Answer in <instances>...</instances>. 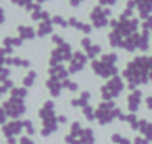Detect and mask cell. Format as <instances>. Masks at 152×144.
I'll use <instances>...</instances> for the list:
<instances>
[{"mask_svg":"<svg viewBox=\"0 0 152 144\" xmlns=\"http://www.w3.org/2000/svg\"><path fill=\"white\" fill-rule=\"evenodd\" d=\"M1 107L5 111V113H7L8 119H21V116L27 111L26 100L19 99V97H12V96H10L7 100H4Z\"/></svg>","mask_w":152,"mask_h":144,"instance_id":"obj_5","label":"cell"},{"mask_svg":"<svg viewBox=\"0 0 152 144\" xmlns=\"http://www.w3.org/2000/svg\"><path fill=\"white\" fill-rule=\"evenodd\" d=\"M23 123H24V132H26L28 136H34L35 135V127H34V123H32L29 119H24L23 120Z\"/></svg>","mask_w":152,"mask_h":144,"instance_id":"obj_37","label":"cell"},{"mask_svg":"<svg viewBox=\"0 0 152 144\" xmlns=\"http://www.w3.org/2000/svg\"><path fill=\"white\" fill-rule=\"evenodd\" d=\"M72 47L69 43L64 42L63 44L56 45L50 55V60L48 64L50 66H56V64H64V63H69V60L72 59Z\"/></svg>","mask_w":152,"mask_h":144,"instance_id":"obj_6","label":"cell"},{"mask_svg":"<svg viewBox=\"0 0 152 144\" xmlns=\"http://www.w3.org/2000/svg\"><path fill=\"white\" fill-rule=\"evenodd\" d=\"M145 105H147L148 110L152 111V96H148L147 99H145Z\"/></svg>","mask_w":152,"mask_h":144,"instance_id":"obj_53","label":"cell"},{"mask_svg":"<svg viewBox=\"0 0 152 144\" xmlns=\"http://www.w3.org/2000/svg\"><path fill=\"white\" fill-rule=\"evenodd\" d=\"M81 113L84 115V118L87 119L88 121H95V108L91 107V105H86L84 108H81Z\"/></svg>","mask_w":152,"mask_h":144,"instance_id":"obj_32","label":"cell"},{"mask_svg":"<svg viewBox=\"0 0 152 144\" xmlns=\"http://www.w3.org/2000/svg\"><path fill=\"white\" fill-rule=\"evenodd\" d=\"M68 27H72V28L77 29V31L83 32L84 35H89L92 32V24H88V23H84V21H80L77 20L76 18H69L68 19Z\"/></svg>","mask_w":152,"mask_h":144,"instance_id":"obj_19","label":"cell"},{"mask_svg":"<svg viewBox=\"0 0 152 144\" xmlns=\"http://www.w3.org/2000/svg\"><path fill=\"white\" fill-rule=\"evenodd\" d=\"M123 37L119 36L116 32L111 31L108 34V42H110V45L113 48H121V44H123Z\"/></svg>","mask_w":152,"mask_h":144,"instance_id":"obj_27","label":"cell"},{"mask_svg":"<svg viewBox=\"0 0 152 144\" xmlns=\"http://www.w3.org/2000/svg\"><path fill=\"white\" fill-rule=\"evenodd\" d=\"M89 19H91V23L94 28H105L107 26H110V20L105 16L104 13V8L102 5H96V7L92 10L91 15H89Z\"/></svg>","mask_w":152,"mask_h":144,"instance_id":"obj_10","label":"cell"},{"mask_svg":"<svg viewBox=\"0 0 152 144\" xmlns=\"http://www.w3.org/2000/svg\"><path fill=\"white\" fill-rule=\"evenodd\" d=\"M139 12V19H148L152 13V0H135Z\"/></svg>","mask_w":152,"mask_h":144,"instance_id":"obj_16","label":"cell"},{"mask_svg":"<svg viewBox=\"0 0 152 144\" xmlns=\"http://www.w3.org/2000/svg\"><path fill=\"white\" fill-rule=\"evenodd\" d=\"M42 126H40V135L43 137H50L52 134H55L59 129V121H58V115L50 116V118L43 119Z\"/></svg>","mask_w":152,"mask_h":144,"instance_id":"obj_11","label":"cell"},{"mask_svg":"<svg viewBox=\"0 0 152 144\" xmlns=\"http://www.w3.org/2000/svg\"><path fill=\"white\" fill-rule=\"evenodd\" d=\"M150 81L152 83V67H151V71H150Z\"/></svg>","mask_w":152,"mask_h":144,"instance_id":"obj_59","label":"cell"},{"mask_svg":"<svg viewBox=\"0 0 152 144\" xmlns=\"http://www.w3.org/2000/svg\"><path fill=\"white\" fill-rule=\"evenodd\" d=\"M5 94H8V92L5 91L4 87H3V86H1V83H0V99H1V96H3V95H5Z\"/></svg>","mask_w":152,"mask_h":144,"instance_id":"obj_56","label":"cell"},{"mask_svg":"<svg viewBox=\"0 0 152 144\" xmlns=\"http://www.w3.org/2000/svg\"><path fill=\"white\" fill-rule=\"evenodd\" d=\"M64 142H66V144H81L80 140H79V137H75L69 134L64 136Z\"/></svg>","mask_w":152,"mask_h":144,"instance_id":"obj_42","label":"cell"},{"mask_svg":"<svg viewBox=\"0 0 152 144\" xmlns=\"http://www.w3.org/2000/svg\"><path fill=\"white\" fill-rule=\"evenodd\" d=\"M81 144H95V134L92 128H83L80 136H79Z\"/></svg>","mask_w":152,"mask_h":144,"instance_id":"obj_25","label":"cell"},{"mask_svg":"<svg viewBox=\"0 0 152 144\" xmlns=\"http://www.w3.org/2000/svg\"><path fill=\"white\" fill-rule=\"evenodd\" d=\"M139 132L143 135V137H145L150 143L152 142V123H150L147 119L139 120Z\"/></svg>","mask_w":152,"mask_h":144,"instance_id":"obj_22","label":"cell"},{"mask_svg":"<svg viewBox=\"0 0 152 144\" xmlns=\"http://www.w3.org/2000/svg\"><path fill=\"white\" fill-rule=\"evenodd\" d=\"M126 121L129 124V127L132 128V131H139V119H137L136 113H127L126 116Z\"/></svg>","mask_w":152,"mask_h":144,"instance_id":"obj_30","label":"cell"},{"mask_svg":"<svg viewBox=\"0 0 152 144\" xmlns=\"http://www.w3.org/2000/svg\"><path fill=\"white\" fill-rule=\"evenodd\" d=\"M24 131V123L21 119H11L1 126V134L5 139L8 137H19Z\"/></svg>","mask_w":152,"mask_h":144,"instance_id":"obj_8","label":"cell"},{"mask_svg":"<svg viewBox=\"0 0 152 144\" xmlns=\"http://www.w3.org/2000/svg\"><path fill=\"white\" fill-rule=\"evenodd\" d=\"M51 20H52L53 26H59V27H61V28H67V27H68V20H66V19L60 15H53L52 18H51Z\"/></svg>","mask_w":152,"mask_h":144,"instance_id":"obj_35","label":"cell"},{"mask_svg":"<svg viewBox=\"0 0 152 144\" xmlns=\"http://www.w3.org/2000/svg\"><path fill=\"white\" fill-rule=\"evenodd\" d=\"M81 131H83V126H81V123L77 120H75L74 123L71 124V127H69V135H72V136H75V137L80 136Z\"/></svg>","mask_w":152,"mask_h":144,"instance_id":"obj_33","label":"cell"},{"mask_svg":"<svg viewBox=\"0 0 152 144\" xmlns=\"http://www.w3.org/2000/svg\"><path fill=\"white\" fill-rule=\"evenodd\" d=\"M67 116L66 115H58V121H59V124H66L67 123Z\"/></svg>","mask_w":152,"mask_h":144,"instance_id":"obj_51","label":"cell"},{"mask_svg":"<svg viewBox=\"0 0 152 144\" xmlns=\"http://www.w3.org/2000/svg\"><path fill=\"white\" fill-rule=\"evenodd\" d=\"M53 34V24L52 20L48 19V20H43L39 23L36 29V36L37 37H45L48 35H52Z\"/></svg>","mask_w":152,"mask_h":144,"instance_id":"obj_20","label":"cell"},{"mask_svg":"<svg viewBox=\"0 0 152 144\" xmlns=\"http://www.w3.org/2000/svg\"><path fill=\"white\" fill-rule=\"evenodd\" d=\"M124 88H126L124 79L119 75L113 76V77L108 79L104 86L100 87L102 99L104 100V102H110V100L116 99L118 96H120V94L124 91Z\"/></svg>","mask_w":152,"mask_h":144,"instance_id":"obj_4","label":"cell"},{"mask_svg":"<svg viewBox=\"0 0 152 144\" xmlns=\"http://www.w3.org/2000/svg\"><path fill=\"white\" fill-rule=\"evenodd\" d=\"M116 1L118 0H99V5H102V7H104V5H113L116 4Z\"/></svg>","mask_w":152,"mask_h":144,"instance_id":"obj_49","label":"cell"},{"mask_svg":"<svg viewBox=\"0 0 152 144\" xmlns=\"http://www.w3.org/2000/svg\"><path fill=\"white\" fill-rule=\"evenodd\" d=\"M131 18H134V10H131V8H126L119 16V19H131Z\"/></svg>","mask_w":152,"mask_h":144,"instance_id":"obj_43","label":"cell"},{"mask_svg":"<svg viewBox=\"0 0 152 144\" xmlns=\"http://www.w3.org/2000/svg\"><path fill=\"white\" fill-rule=\"evenodd\" d=\"M126 8H131V10H135V8H136V1H135V0H127Z\"/></svg>","mask_w":152,"mask_h":144,"instance_id":"obj_50","label":"cell"},{"mask_svg":"<svg viewBox=\"0 0 152 144\" xmlns=\"http://www.w3.org/2000/svg\"><path fill=\"white\" fill-rule=\"evenodd\" d=\"M84 0H69V4L72 5V7H79V5L83 3Z\"/></svg>","mask_w":152,"mask_h":144,"instance_id":"obj_52","label":"cell"},{"mask_svg":"<svg viewBox=\"0 0 152 144\" xmlns=\"http://www.w3.org/2000/svg\"><path fill=\"white\" fill-rule=\"evenodd\" d=\"M1 86L4 87V89L8 92V94H10V91L13 88V87H15V83H13L12 79H8V80H5L4 83H1Z\"/></svg>","mask_w":152,"mask_h":144,"instance_id":"obj_45","label":"cell"},{"mask_svg":"<svg viewBox=\"0 0 152 144\" xmlns=\"http://www.w3.org/2000/svg\"><path fill=\"white\" fill-rule=\"evenodd\" d=\"M89 59L87 58V55L83 52V51H75L74 55H72V59L68 63V72L69 75H75V73H79L80 71H83L86 64L88 63Z\"/></svg>","mask_w":152,"mask_h":144,"instance_id":"obj_9","label":"cell"},{"mask_svg":"<svg viewBox=\"0 0 152 144\" xmlns=\"http://www.w3.org/2000/svg\"><path fill=\"white\" fill-rule=\"evenodd\" d=\"M84 53L87 55V58L91 59V60H95V59L97 58V56L102 53V47H100L99 44H92L91 47L88 48V50L84 51Z\"/></svg>","mask_w":152,"mask_h":144,"instance_id":"obj_29","label":"cell"},{"mask_svg":"<svg viewBox=\"0 0 152 144\" xmlns=\"http://www.w3.org/2000/svg\"><path fill=\"white\" fill-rule=\"evenodd\" d=\"M104 13H105V16H107V18H110V16L112 15V12H111L110 8H104Z\"/></svg>","mask_w":152,"mask_h":144,"instance_id":"obj_57","label":"cell"},{"mask_svg":"<svg viewBox=\"0 0 152 144\" xmlns=\"http://www.w3.org/2000/svg\"><path fill=\"white\" fill-rule=\"evenodd\" d=\"M51 42L53 43L55 45H60V44H63L66 40L63 39V37L60 36V35H58V34H52L51 35Z\"/></svg>","mask_w":152,"mask_h":144,"instance_id":"obj_41","label":"cell"},{"mask_svg":"<svg viewBox=\"0 0 152 144\" xmlns=\"http://www.w3.org/2000/svg\"><path fill=\"white\" fill-rule=\"evenodd\" d=\"M152 67V56L139 55L127 63L126 68L121 72L123 79L127 81V88L129 91L137 89L139 86L150 83V71Z\"/></svg>","mask_w":152,"mask_h":144,"instance_id":"obj_1","label":"cell"},{"mask_svg":"<svg viewBox=\"0 0 152 144\" xmlns=\"http://www.w3.org/2000/svg\"><path fill=\"white\" fill-rule=\"evenodd\" d=\"M53 115H56L55 103H53L52 99L45 100V102L43 103L42 107L39 108V111H37V116H39L40 120H43V119L50 118V116H53Z\"/></svg>","mask_w":152,"mask_h":144,"instance_id":"obj_17","label":"cell"},{"mask_svg":"<svg viewBox=\"0 0 152 144\" xmlns=\"http://www.w3.org/2000/svg\"><path fill=\"white\" fill-rule=\"evenodd\" d=\"M118 55L115 52H110V53H104V55L100 56V60L105 61V63H110V64H116L118 61Z\"/></svg>","mask_w":152,"mask_h":144,"instance_id":"obj_36","label":"cell"},{"mask_svg":"<svg viewBox=\"0 0 152 144\" xmlns=\"http://www.w3.org/2000/svg\"><path fill=\"white\" fill-rule=\"evenodd\" d=\"M89 99H91V92L89 91H83L80 94L79 97H75V99L71 100V105L74 108H84L86 105L89 104Z\"/></svg>","mask_w":152,"mask_h":144,"instance_id":"obj_21","label":"cell"},{"mask_svg":"<svg viewBox=\"0 0 152 144\" xmlns=\"http://www.w3.org/2000/svg\"><path fill=\"white\" fill-rule=\"evenodd\" d=\"M27 95H28V88H26V87L23 86H19V87H13L12 89L10 91V96L12 97H19V99H26Z\"/></svg>","mask_w":152,"mask_h":144,"instance_id":"obj_28","label":"cell"},{"mask_svg":"<svg viewBox=\"0 0 152 144\" xmlns=\"http://www.w3.org/2000/svg\"><path fill=\"white\" fill-rule=\"evenodd\" d=\"M142 99H143V92L140 89H135L131 91L127 97V107L128 111L132 113H136V111L139 110L140 104H142Z\"/></svg>","mask_w":152,"mask_h":144,"instance_id":"obj_12","label":"cell"},{"mask_svg":"<svg viewBox=\"0 0 152 144\" xmlns=\"http://www.w3.org/2000/svg\"><path fill=\"white\" fill-rule=\"evenodd\" d=\"M11 76V69L8 67H4V68L0 71V83H4L5 80H8Z\"/></svg>","mask_w":152,"mask_h":144,"instance_id":"obj_38","label":"cell"},{"mask_svg":"<svg viewBox=\"0 0 152 144\" xmlns=\"http://www.w3.org/2000/svg\"><path fill=\"white\" fill-rule=\"evenodd\" d=\"M48 1V0H36V3H39V4H42V3H45Z\"/></svg>","mask_w":152,"mask_h":144,"instance_id":"obj_58","label":"cell"},{"mask_svg":"<svg viewBox=\"0 0 152 144\" xmlns=\"http://www.w3.org/2000/svg\"><path fill=\"white\" fill-rule=\"evenodd\" d=\"M91 69L96 76L105 79V80L119 75V68L116 67V64L105 63V61L100 60V59H95V60L91 61Z\"/></svg>","mask_w":152,"mask_h":144,"instance_id":"obj_7","label":"cell"},{"mask_svg":"<svg viewBox=\"0 0 152 144\" xmlns=\"http://www.w3.org/2000/svg\"><path fill=\"white\" fill-rule=\"evenodd\" d=\"M48 76L51 77H56L60 81L66 80V79H69V72L68 68H67L64 64H56V66H50L48 67Z\"/></svg>","mask_w":152,"mask_h":144,"instance_id":"obj_13","label":"cell"},{"mask_svg":"<svg viewBox=\"0 0 152 144\" xmlns=\"http://www.w3.org/2000/svg\"><path fill=\"white\" fill-rule=\"evenodd\" d=\"M121 139H123V136H121L120 134H112L111 135V142L115 143V144H119Z\"/></svg>","mask_w":152,"mask_h":144,"instance_id":"obj_48","label":"cell"},{"mask_svg":"<svg viewBox=\"0 0 152 144\" xmlns=\"http://www.w3.org/2000/svg\"><path fill=\"white\" fill-rule=\"evenodd\" d=\"M36 77H37V72L34 71V69H31V71H28V73L23 77L21 86L26 87V88H31V87L35 84V81H36Z\"/></svg>","mask_w":152,"mask_h":144,"instance_id":"obj_26","label":"cell"},{"mask_svg":"<svg viewBox=\"0 0 152 144\" xmlns=\"http://www.w3.org/2000/svg\"><path fill=\"white\" fill-rule=\"evenodd\" d=\"M121 113H123L121 110L116 107V103L113 100H110V102L103 100L95 110V119L100 126H107V124L112 123L115 119H118Z\"/></svg>","mask_w":152,"mask_h":144,"instance_id":"obj_2","label":"cell"},{"mask_svg":"<svg viewBox=\"0 0 152 144\" xmlns=\"http://www.w3.org/2000/svg\"><path fill=\"white\" fill-rule=\"evenodd\" d=\"M13 50L12 48H5V47H0V71L5 67V58L10 55H12Z\"/></svg>","mask_w":152,"mask_h":144,"instance_id":"obj_31","label":"cell"},{"mask_svg":"<svg viewBox=\"0 0 152 144\" xmlns=\"http://www.w3.org/2000/svg\"><path fill=\"white\" fill-rule=\"evenodd\" d=\"M119 144H132V142H131L129 139H127V137L123 136V139L120 140V143H119Z\"/></svg>","mask_w":152,"mask_h":144,"instance_id":"obj_55","label":"cell"},{"mask_svg":"<svg viewBox=\"0 0 152 144\" xmlns=\"http://www.w3.org/2000/svg\"><path fill=\"white\" fill-rule=\"evenodd\" d=\"M150 43H151V32L148 29H142V32H140L139 50L142 52H147L150 50Z\"/></svg>","mask_w":152,"mask_h":144,"instance_id":"obj_23","label":"cell"},{"mask_svg":"<svg viewBox=\"0 0 152 144\" xmlns=\"http://www.w3.org/2000/svg\"><path fill=\"white\" fill-rule=\"evenodd\" d=\"M61 86H63V89H68L69 92H76L79 89V84L76 81H72L71 79L63 80L61 81Z\"/></svg>","mask_w":152,"mask_h":144,"instance_id":"obj_34","label":"cell"},{"mask_svg":"<svg viewBox=\"0 0 152 144\" xmlns=\"http://www.w3.org/2000/svg\"><path fill=\"white\" fill-rule=\"evenodd\" d=\"M110 27L113 32L121 36L123 39L129 37L131 35L136 34L140 27V19L131 18V19H111Z\"/></svg>","mask_w":152,"mask_h":144,"instance_id":"obj_3","label":"cell"},{"mask_svg":"<svg viewBox=\"0 0 152 144\" xmlns=\"http://www.w3.org/2000/svg\"><path fill=\"white\" fill-rule=\"evenodd\" d=\"M18 31V36L20 37L23 42H27V40H34L36 37V29L31 26H26V24H20L16 28Z\"/></svg>","mask_w":152,"mask_h":144,"instance_id":"obj_18","label":"cell"},{"mask_svg":"<svg viewBox=\"0 0 152 144\" xmlns=\"http://www.w3.org/2000/svg\"><path fill=\"white\" fill-rule=\"evenodd\" d=\"M24 44V42L20 39L19 36H5L1 42V45L5 48H16V47H21Z\"/></svg>","mask_w":152,"mask_h":144,"instance_id":"obj_24","label":"cell"},{"mask_svg":"<svg viewBox=\"0 0 152 144\" xmlns=\"http://www.w3.org/2000/svg\"><path fill=\"white\" fill-rule=\"evenodd\" d=\"M142 29H148V31L152 34V16H150V18L145 19V20H143Z\"/></svg>","mask_w":152,"mask_h":144,"instance_id":"obj_44","label":"cell"},{"mask_svg":"<svg viewBox=\"0 0 152 144\" xmlns=\"http://www.w3.org/2000/svg\"><path fill=\"white\" fill-rule=\"evenodd\" d=\"M10 120L7 116V113H5V111L3 110V107H0V127L3 126V124H5L7 121Z\"/></svg>","mask_w":152,"mask_h":144,"instance_id":"obj_46","label":"cell"},{"mask_svg":"<svg viewBox=\"0 0 152 144\" xmlns=\"http://www.w3.org/2000/svg\"><path fill=\"white\" fill-rule=\"evenodd\" d=\"M18 144H35V142L31 139V136L28 135H21L18 139Z\"/></svg>","mask_w":152,"mask_h":144,"instance_id":"obj_40","label":"cell"},{"mask_svg":"<svg viewBox=\"0 0 152 144\" xmlns=\"http://www.w3.org/2000/svg\"><path fill=\"white\" fill-rule=\"evenodd\" d=\"M92 44H94V43H92V40H91V37H89V36H84L83 39L80 40V45L83 47V50H84V51L88 50V48L91 47Z\"/></svg>","mask_w":152,"mask_h":144,"instance_id":"obj_39","label":"cell"},{"mask_svg":"<svg viewBox=\"0 0 152 144\" xmlns=\"http://www.w3.org/2000/svg\"><path fill=\"white\" fill-rule=\"evenodd\" d=\"M4 21H5L4 11H3V8H0V26H1V24H4Z\"/></svg>","mask_w":152,"mask_h":144,"instance_id":"obj_54","label":"cell"},{"mask_svg":"<svg viewBox=\"0 0 152 144\" xmlns=\"http://www.w3.org/2000/svg\"><path fill=\"white\" fill-rule=\"evenodd\" d=\"M132 144H150V142L143 136H136L134 139V142H132Z\"/></svg>","mask_w":152,"mask_h":144,"instance_id":"obj_47","label":"cell"},{"mask_svg":"<svg viewBox=\"0 0 152 144\" xmlns=\"http://www.w3.org/2000/svg\"><path fill=\"white\" fill-rule=\"evenodd\" d=\"M45 87H47L50 95L53 97V99H58L61 95V91H63V86H61V81L56 77H51L48 76L47 81H45Z\"/></svg>","mask_w":152,"mask_h":144,"instance_id":"obj_14","label":"cell"},{"mask_svg":"<svg viewBox=\"0 0 152 144\" xmlns=\"http://www.w3.org/2000/svg\"><path fill=\"white\" fill-rule=\"evenodd\" d=\"M139 43H140V34L136 32V34L131 35L129 37H126L123 40V44H121V48L126 50L127 52L132 53L136 50H139Z\"/></svg>","mask_w":152,"mask_h":144,"instance_id":"obj_15","label":"cell"}]
</instances>
